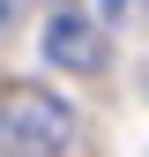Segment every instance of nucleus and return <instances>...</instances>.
Masks as SVG:
<instances>
[{
	"label": "nucleus",
	"instance_id": "2",
	"mask_svg": "<svg viewBox=\"0 0 149 157\" xmlns=\"http://www.w3.org/2000/svg\"><path fill=\"white\" fill-rule=\"evenodd\" d=\"M45 60H52V67H74V75H97V67H104L97 23H82V15H52V23H45Z\"/></svg>",
	"mask_w": 149,
	"mask_h": 157
},
{
	"label": "nucleus",
	"instance_id": "1",
	"mask_svg": "<svg viewBox=\"0 0 149 157\" xmlns=\"http://www.w3.org/2000/svg\"><path fill=\"white\" fill-rule=\"evenodd\" d=\"M74 135V112L37 82H8L0 90V150L8 157H60Z\"/></svg>",
	"mask_w": 149,
	"mask_h": 157
},
{
	"label": "nucleus",
	"instance_id": "3",
	"mask_svg": "<svg viewBox=\"0 0 149 157\" xmlns=\"http://www.w3.org/2000/svg\"><path fill=\"white\" fill-rule=\"evenodd\" d=\"M15 8H23V0H0V15H15Z\"/></svg>",
	"mask_w": 149,
	"mask_h": 157
}]
</instances>
